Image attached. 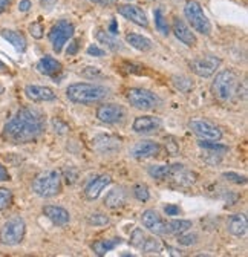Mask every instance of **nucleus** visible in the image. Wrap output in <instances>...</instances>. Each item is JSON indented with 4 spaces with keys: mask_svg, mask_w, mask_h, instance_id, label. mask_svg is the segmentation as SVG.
<instances>
[{
    "mask_svg": "<svg viewBox=\"0 0 248 257\" xmlns=\"http://www.w3.org/2000/svg\"><path fill=\"white\" fill-rule=\"evenodd\" d=\"M40 2L43 4V5H52L55 0H40Z\"/></svg>",
    "mask_w": 248,
    "mask_h": 257,
    "instance_id": "603ef678",
    "label": "nucleus"
},
{
    "mask_svg": "<svg viewBox=\"0 0 248 257\" xmlns=\"http://www.w3.org/2000/svg\"><path fill=\"white\" fill-rule=\"evenodd\" d=\"M118 13L124 19L131 20L132 23H135L138 26H143V28L149 26V20H147L146 13L137 5H121V7H118Z\"/></svg>",
    "mask_w": 248,
    "mask_h": 257,
    "instance_id": "dca6fc26",
    "label": "nucleus"
},
{
    "mask_svg": "<svg viewBox=\"0 0 248 257\" xmlns=\"http://www.w3.org/2000/svg\"><path fill=\"white\" fill-rule=\"evenodd\" d=\"M121 243V239H109V240H97L94 245H92V249L97 255H104L106 252H109L110 249H113L116 245Z\"/></svg>",
    "mask_w": 248,
    "mask_h": 257,
    "instance_id": "c85d7f7f",
    "label": "nucleus"
},
{
    "mask_svg": "<svg viewBox=\"0 0 248 257\" xmlns=\"http://www.w3.org/2000/svg\"><path fill=\"white\" fill-rule=\"evenodd\" d=\"M164 211L167 213V216H176V214H179V207L178 205H167L166 208H164Z\"/></svg>",
    "mask_w": 248,
    "mask_h": 257,
    "instance_id": "37998d69",
    "label": "nucleus"
},
{
    "mask_svg": "<svg viewBox=\"0 0 248 257\" xmlns=\"http://www.w3.org/2000/svg\"><path fill=\"white\" fill-rule=\"evenodd\" d=\"M160 152H161V146L158 143L141 141L132 149V156L137 159H146V158H152V156L160 155Z\"/></svg>",
    "mask_w": 248,
    "mask_h": 257,
    "instance_id": "a211bd4d",
    "label": "nucleus"
},
{
    "mask_svg": "<svg viewBox=\"0 0 248 257\" xmlns=\"http://www.w3.org/2000/svg\"><path fill=\"white\" fill-rule=\"evenodd\" d=\"M190 228H192V222L185 219H173L167 223V231L176 236L182 233H189Z\"/></svg>",
    "mask_w": 248,
    "mask_h": 257,
    "instance_id": "cd10ccee",
    "label": "nucleus"
},
{
    "mask_svg": "<svg viewBox=\"0 0 248 257\" xmlns=\"http://www.w3.org/2000/svg\"><path fill=\"white\" fill-rule=\"evenodd\" d=\"M221 63H222L221 58L216 57V55H202V57L192 60L189 63V66H190L192 72L196 74L198 77L208 78L216 72V69L221 66Z\"/></svg>",
    "mask_w": 248,
    "mask_h": 257,
    "instance_id": "1a4fd4ad",
    "label": "nucleus"
},
{
    "mask_svg": "<svg viewBox=\"0 0 248 257\" xmlns=\"http://www.w3.org/2000/svg\"><path fill=\"white\" fill-rule=\"evenodd\" d=\"M146 236H144V233L141 231V230H135L134 231V234H132V237H131V243L134 245V246H137V248H141L143 246V243L146 242Z\"/></svg>",
    "mask_w": 248,
    "mask_h": 257,
    "instance_id": "e433bc0d",
    "label": "nucleus"
},
{
    "mask_svg": "<svg viewBox=\"0 0 248 257\" xmlns=\"http://www.w3.org/2000/svg\"><path fill=\"white\" fill-rule=\"evenodd\" d=\"M94 146L101 153H113V152L119 150V141L113 137H109V135H106V137L103 135V137L95 138Z\"/></svg>",
    "mask_w": 248,
    "mask_h": 257,
    "instance_id": "5701e85b",
    "label": "nucleus"
},
{
    "mask_svg": "<svg viewBox=\"0 0 248 257\" xmlns=\"http://www.w3.org/2000/svg\"><path fill=\"white\" fill-rule=\"evenodd\" d=\"M37 69L40 74L48 75V77H55L58 72H61V63L52 57H43L37 63Z\"/></svg>",
    "mask_w": 248,
    "mask_h": 257,
    "instance_id": "4be33fe9",
    "label": "nucleus"
},
{
    "mask_svg": "<svg viewBox=\"0 0 248 257\" xmlns=\"http://www.w3.org/2000/svg\"><path fill=\"white\" fill-rule=\"evenodd\" d=\"M45 131V116L34 107H22L11 118L5 128L4 138L13 144H26L37 140Z\"/></svg>",
    "mask_w": 248,
    "mask_h": 257,
    "instance_id": "f257e3e1",
    "label": "nucleus"
},
{
    "mask_svg": "<svg viewBox=\"0 0 248 257\" xmlns=\"http://www.w3.org/2000/svg\"><path fill=\"white\" fill-rule=\"evenodd\" d=\"M104 204L106 207L109 208H119L126 204V191H124L122 187H118V188H113L107 193V196L104 199Z\"/></svg>",
    "mask_w": 248,
    "mask_h": 257,
    "instance_id": "b1692460",
    "label": "nucleus"
},
{
    "mask_svg": "<svg viewBox=\"0 0 248 257\" xmlns=\"http://www.w3.org/2000/svg\"><path fill=\"white\" fill-rule=\"evenodd\" d=\"M90 2H94L97 5H103V7H109V5L115 4L116 0H90Z\"/></svg>",
    "mask_w": 248,
    "mask_h": 257,
    "instance_id": "de8ad7c7",
    "label": "nucleus"
},
{
    "mask_svg": "<svg viewBox=\"0 0 248 257\" xmlns=\"http://www.w3.org/2000/svg\"><path fill=\"white\" fill-rule=\"evenodd\" d=\"M0 92H2V86H0Z\"/></svg>",
    "mask_w": 248,
    "mask_h": 257,
    "instance_id": "5fc2aeb1",
    "label": "nucleus"
},
{
    "mask_svg": "<svg viewBox=\"0 0 248 257\" xmlns=\"http://www.w3.org/2000/svg\"><path fill=\"white\" fill-rule=\"evenodd\" d=\"M126 42L132 46V48H135V49H138V51H143V52H147V51H150L152 49V42L147 39V37H143V36H140V34H128L126 36Z\"/></svg>",
    "mask_w": 248,
    "mask_h": 257,
    "instance_id": "bb28decb",
    "label": "nucleus"
},
{
    "mask_svg": "<svg viewBox=\"0 0 248 257\" xmlns=\"http://www.w3.org/2000/svg\"><path fill=\"white\" fill-rule=\"evenodd\" d=\"M224 178L227 181H231V182H236V184H245L246 182V178L245 176H240V175H236V173H224Z\"/></svg>",
    "mask_w": 248,
    "mask_h": 257,
    "instance_id": "a19ab883",
    "label": "nucleus"
},
{
    "mask_svg": "<svg viewBox=\"0 0 248 257\" xmlns=\"http://www.w3.org/2000/svg\"><path fill=\"white\" fill-rule=\"evenodd\" d=\"M74 29H75L74 25L68 20H60L51 28L49 42L55 52H61V49L68 43V40L74 36Z\"/></svg>",
    "mask_w": 248,
    "mask_h": 257,
    "instance_id": "6e6552de",
    "label": "nucleus"
},
{
    "mask_svg": "<svg viewBox=\"0 0 248 257\" xmlns=\"http://www.w3.org/2000/svg\"><path fill=\"white\" fill-rule=\"evenodd\" d=\"M189 127L192 128V132L199 137V140L205 141H219L222 138V132L219 127H216L210 121L205 119H193L190 121Z\"/></svg>",
    "mask_w": 248,
    "mask_h": 257,
    "instance_id": "9d476101",
    "label": "nucleus"
},
{
    "mask_svg": "<svg viewBox=\"0 0 248 257\" xmlns=\"http://www.w3.org/2000/svg\"><path fill=\"white\" fill-rule=\"evenodd\" d=\"M33 190L40 198H52L61 191V175L55 170H48L36 176Z\"/></svg>",
    "mask_w": 248,
    "mask_h": 257,
    "instance_id": "20e7f679",
    "label": "nucleus"
},
{
    "mask_svg": "<svg viewBox=\"0 0 248 257\" xmlns=\"http://www.w3.org/2000/svg\"><path fill=\"white\" fill-rule=\"evenodd\" d=\"M0 181H10V173L2 164H0Z\"/></svg>",
    "mask_w": 248,
    "mask_h": 257,
    "instance_id": "49530a36",
    "label": "nucleus"
},
{
    "mask_svg": "<svg viewBox=\"0 0 248 257\" xmlns=\"http://www.w3.org/2000/svg\"><path fill=\"white\" fill-rule=\"evenodd\" d=\"M109 32H110V34H113V36L118 32V26H116V22H115V20H112V23H110V31H109Z\"/></svg>",
    "mask_w": 248,
    "mask_h": 257,
    "instance_id": "8fccbe9b",
    "label": "nucleus"
},
{
    "mask_svg": "<svg viewBox=\"0 0 248 257\" xmlns=\"http://www.w3.org/2000/svg\"><path fill=\"white\" fill-rule=\"evenodd\" d=\"M110 220L106 214H101V213H95V214H90L87 216V223L89 225H94V227H104L107 225Z\"/></svg>",
    "mask_w": 248,
    "mask_h": 257,
    "instance_id": "473e14b6",
    "label": "nucleus"
},
{
    "mask_svg": "<svg viewBox=\"0 0 248 257\" xmlns=\"http://www.w3.org/2000/svg\"><path fill=\"white\" fill-rule=\"evenodd\" d=\"M134 195H135V198H137L138 201H141V202H146V201H149V198H150L149 188H147V185H144V184L135 185V188H134Z\"/></svg>",
    "mask_w": 248,
    "mask_h": 257,
    "instance_id": "f704fd0d",
    "label": "nucleus"
},
{
    "mask_svg": "<svg viewBox=\"0 0 248 257\" xmlns=\"http://www.w3.org/2000/svg\"><path fill=\"white\" fill-rule=\"evenodd\" d=\"M68 98L77 104H95L103 101L109 95V90L100 84L90 83H74L66 89Z\"/></svg>",
    "mask_w": 248,
    "mask_h": 257,
    "instance_id": "f03ea898",
    "label": "nucleus"
},
{
    "mask_svg": "<svg viewBox=\"0 0 248 257\" xmlns=\"http://www.w3.org/2000/svg\"><path fill=\"white\" fill-rule=\"evenodd\" d=\"M26 233V223L22 217H11L4 223L2 230H0V243L7 246H16L22 243Z\"/></svg>",
    "mask_w": 248,
    "mask_h": 257,
    "instance_id": "39448f33",
    "label": "nucleus"
},
{
    "mask_svg": "<svg viewBox=\"0 0 248 257\" xmlns=\"http://www.w3.org/2000/svg\"><path fill=\"white\" fill-rule=\"evenodd\" d=\"M199 147H202L204 150H208V152H218V153H225L228 150L227 146H222L218 141H205V140L199 141Z\"/></svg>",
    "mask_w": 248,
    "mask_h": 257,
    "instance_id": "7c9ffc66",
    "label": "nucleus"
},
{
    "mask_svg": "<svg viewBox=\"0 0 248 257\" xmlns=\"http://www.w3.org/2000/svg\"><path fill=\"white\" fill-rule=\"evenodd\" d=\"M227 228L228 231L236 236V237H242L245 236L246 233V228H248V222H246V217L245 214H233L228 222H227Z\"/></svg>",
    "mask_w": 248,
    "mask_h": 257,
    "instance_id": "412c9836",
    "label": "nucleus"
},
{
    "mask_svg": "<svg viewBox=\"0 0 248 257\" xmlns=\"http://www.w3.org/2000/svg\"><path fill=\"white\" fill-rule=\"evenodd\" d=\"M10 2H11V0H0V13H2L10 5Z\"/></svg>",
    "mask_w": 248,
    "mask_h": 257,
    "instance_id": "3c124183",
    "label": "nucleus"
},
{
    "mask_svg": "<svg viewBox=\"0 0 248 257\" xmlns=\"http://www.w3.org/2000/svg\"><path fill=\"white\" fill-rule=\"evenodd\" d=\"M19 10L22 13H28L31 10V2H29V0H22V2L19 4Z\"/></svg>",
    "mask_w": 248,
    "mask_h": 257,
    "instance_id": "a18cd8bd",
    "label": "nucleus"
},
{
    "mask_svg": "<svg viewBox=\"0 0 248 257\" xmlns=\"http://www.w3.org/2000/svg\"><path fill=\"white\" fill-rule=\"evenodd\" d=\"M25 95L31 101L42 103V101H52L57 98L55 92L51 87L46 86H37V84H29L25 87Z\"/></svg>",
    "mask_w": 248,
    "mask_h": 257,
    "instance_id": "2eb2a0df",
    "label": "nucleus"
},
{
    "mask_svg": "<svg viewBox=\"0 0 248 257\" xmlns=\"http://www.w3.org/2000/svg\"><path fill=\"white\" fill-rule=\"evenodd\" d=\"M155 25H157V28H158V31L161 32V34H164V36L169 34V29H170V28H169L167 20L164 19L161 10H157V11H155Z\"/></svg>",
    "mask_w": 248,
    "mask_h": 257,
    "instance_id": "2f4dec72",
    "label": "nucleus"
},
{
    "mask_svg": "<svg viewBox=\"0 0 248 257\" xmlns=\"http://www.w3.org/2000/svg\"><path fill=\"white\" fill-rule=\"evenodd\" d=\"M0 71H7V64L4 61H0Z\"/></svg>",
    "mask_w": 248,
    "mask_h": 257,
    "instance_id": "864d4df0",
    "label": "nucleus"
},
{
    "mask_svg": "<svg viewBox=\"0 0 248 257\" xmlns=\"http://www.w3.org/2000/svg\"><path fill=\"white\" fill-rule=\"evenodd\" d=\"M172 31H173V34H175V37L179 40V42H182L185 46H189V48H193V46H196V36L192 32V29L185 25L181 19H178V17H175L173 19V22H172Z\"/></svg>",
    "mask_w": 248,
    "mask_h": 257,
    "instance_id": "4468645a",
    "label": "nucleus"
},
{
    "mask_svg": "<svg viewBox=\"0 0 248 257\" xmlns=\"http://www.w3.org/2000/svg\"><path fill=\"white\" fill-rule=\"evenodd\" d=\"M161 124H163L161 119L157 118V116L143 115V116H138L134 121V131L137 134H152V132L160 131Z\"/></svg>",
    "mask_w": 248,
    "mask_h": 257,
    "instance_id": "f3484780",
    "label": "nucleus"
},
{
    "mask_svg": "<svg viewBox=\"0 0 248 257\" xmlns=\"http://www.w3.org/2000/svg\"><path fill=\"white\" fill-rule=\"evenodd\" d=\"M87 54L89 55H94V57H103L104 55V51L101 48H98L97 45H90L87 48Z\"/></svg>",
    "mask_w": 248,
    "mask_h": 257,
    "instance_id": "79ce46f5",
    "label": "nucleus"
},
{
    "mask_svg": "<svg viewBox=\"0 0 248 257\" xmlns=\"http://www.w3.org/2000/svg\"><path fill=\"white\" fill-rule=\"evenodd\" d=\"M184 14L185 19L189 20V23L192 25V28L199 32L202 36H210L211 34V25L210 20L207 19V16L204 14L201 5L195 0H189L184 7Z\"/></svg>",
    "mask_w": 248,
    "mask_h": 257,
    "instance_id": "423d86ee",
    "label": "nucleus"
},
{
    "mask_svg": "<svg viewBox=\"0 0 248 257\" xmlns=\"http://www.w3.org/2000/svg\"><path fill=\"white\" fill-rule=\"evenodd\" d=\"M83 74L86 77H97V75H100V69L98 68H86Z\"/></svg>",
    "mask_w": 248,
    "mask_h": 257,
    "instance_id": "c03bdc74",
    "label": "nucleus"
},
{
    "mask_svg": "<svg viewBox=\"0 0 248 257\" xmlns=\"http://www.w3.org/2000/svg\"><path fill=\"white\" fill-rule=\"evenodd\" d=\"M109 184H110V176H107V175H101V176L94 178V179H92V181L87 184V187H86V190H84L86 198H87L89 201L97 199V198L101 195V191L104 190V187L109 185Z\"/></svg>",
    "mask_w": 248,
    "mask_h": 257,
    "instance_id": "6ab92c4d",
    "label": "nucleus"
},
{
    "mask_svg": "<svg viewBox=\"0 0 248 257\" xmlns=\"http://www.w3.org/2000/svg\"><path fill=\"white\" fill-rule=\"evenodd\" d=\"M97 118L106 124H118L126 118V110L118 104H103L97 109Z\"/></svg>",
    "mask_w": 248,
    "mask_h": 257,
    "instance_id": "9b49d317",
    "label": "nucleus"
},
{
    "mask_svg": "<svg viewBox=\"0 0 248 257\" xmlns=\"http://www.w3.org/2000/svg\"><path fill=\"white\" fill-rule=\"evenodd\" d=\"M128 101L131 106L140 110H153L155 107H158L161 100L157 93H153L152 90L141 89V87H134L128 90Z\"/></svg>",
    "mask_w": 248,
    "mask_h": 257,
    "instance_id": "0eeeda50",
    "label": "nucleus"
},
{
    "mask_svg": "<svg viewBox=\"0 0 248 257\" xmlns=\"http://www.w3.org/2000/svg\"><path fill=\"white\" fill-rule=\"evenodd\" d=\"M196 239H198L196 234H185V233L178 234V242L181 245H193L196 242Z\"/></svg>",
    "mask_w": 248,
    "mask_h": 257,
    "instance_id": "58836bf2",
    "label": "nucleus"
},
{
    "mask_svg": "<svg viewBox=\"0 0 248 257\" xmlns=\"http://www.w3.org/2000/svg\"><path fill=\"white\" fill-rule=\"evenodd\" d=\"M173 83L182 92H187V90H190L193 87V83L187 77H173Z\"/></svg>",
    "mask_w": 248,
    "mask_h": 257,
    "instance_id": "c9c22d12",
    "label": "nucleus"
},
{
    "mask_svg": "<svg viewBox=\"0 0 248 257\" xmlns=\"http://www.w3.org/2000/svg\"><path fill=\"white\" fill-rule=\"evenodd\" d=\"M143 225L152 231L153 234H158V236H164L167 234V222L163 220V217L155 211V210H146L141 216Z\"/></svg>",
    "mask_w": 248,
    "mask_h": 257,
    "instance_id": "f8f14e48",
    "label": "nucleus"
},
{
    "mask_svg": "<svg viewBox=\"0 0 248 257\" xmlns=\"http://www.w3.org/2000/svg\"><path fill=\"white\" fill-rule=\"evenodd\" d=\"M77 49H78V42L74 40V42L71 43V46L68 48V55H74V54L77 52Z\"/></svg>",
    "mask_w": 248,
    "mask_h": 257,
    "instance_id": "09e8293b",
    "label": "nucleus"
},
{
    "mask_svg": "<svg viewBox=\"0 0 248 257\" xmlns=\"http://www.w3.org/2000/svg\"><path fill=\"white\" fill-rule=\"evenodd\" d=\"M167 179H170L172 182H175L181 187H189L196 182V173L187 170L181 164H175V166H170Z\"/></svg>",
    "mask_w": 248,
    "mask_h": 257,
    "instance_id": "ddd939ff",
    "label": "nucleus"
},
{
    "mask_svg": "<svg viewBox=\"0 0 248 257\" xmlns=\"http://www.w3.org/2000/svg\"><path fill=\"white\" fill-rule=\"evenodd\" d=\"M239 86L237 74L231 69H224L216 75L211 84V93L221 101H228L233 98Z\"/></svg>",
    "mask_w": 248,
    "mask_h": 257,
    "instance_id": "7ed1b4c3",
    "label": "nucleus"
},
{
    "mask_svg": "<svg viewBox=\"0 0 248 257\" xmlns=\"http://www.w3.org/2000/svg\"><path fill=\"white\" fill-rule=\"evenodd\" d=\"M143 251L146 252H152V251H160V243L157 240H152V239H146V242L141 246Z\"/></svg>",
    "mask_w": 248,
    "mask_h": 257,
    "instance_id": "ea45409f",
    "label": "nucleus"
},
{
    "mask_svg": "<svg viewBox=\"0 0 248 257\" xmlns=\"http://www.w3.org/2000/svg\"><path fill=\"white\" fill-rule=\"evenodd\" d=\"M0 36H2L5 40H8L17 51L23 52L26 49V40H25V37L20 34V32L11 31V29H4L2 32H0Z\"/></svg>",
    "mask_w": 248,
    "mask_h": 257,
    "instance_id": "a878e982",
    "label": "nucleus"
},
{
    "mask_svg": "<svg viewBox=\"0 0 248 257\" xmlns=\"http://www.w3.org/2000/svg\"><path fill=\"white\" fill-rule=\"evenodd\" d=\"M95 37H97V40H98L101 45H106V48H109L110 51H113V52L122 51V45L119 43L118 39H115L113 34H110V32H106V31H103V29H97Z\"/></svg>",
    "mask_w": 248,
    "mask_h": 257,
    "instance_id": "393cba45",
    "label": "nucleus"
},
{
    "mask_svg": "<svg viewBox=\"0 0 248 257\" xmlns=\"http://www.w3.org/2000/svg\"><path fill=\"white\" fill-rule=\"evenodd\" d=\"M43 213L45 216L54 223V225H58V227H63V225L69 223V213L61 208V207H55V205H46L43 207Z\"/></svg>",
    "mask_w": 248,
    "mask_h": 257,
    "instance_id": "aec40b11",
    "label": "nucleus"
},
{
    "mask_svg": "<svg viewBox=\"0 0 248 257\" xmlns=\"http://www.w3.org/2000/svg\"><path fill=\"white\" fill-rule=\"evenodd\" d=\"M169 169H170V166H150L149 167V175L152 178H155V179L164 181V179H167Z\"/></svg>",
    "mask_w": 248,
    "mask_h": 257,
    "instance_id": "c756f323",
    "label": "nucleus"
},
{
    "mask_svg": "<svg viewBox=\"0 0 248 257\" xmlns=\"http://www.w3.org/2000/svg\"><path fill=\"white\" fill-rule=\"evenodd\" d=\"M29 32L34 39H42L43 37V25L40 22H34L33 25H29Z\"/></svg>",
    "mask_w": 248,
    "mask_h": 257,
    "instance_id": "4c0bfd02",
    "label": "nucleus"
},
{
    "mask_svg": "<svg viewBox=\"0 0 248 257\" xmlns=\"http://www.w3.org/2000/svg\"><path fill=\"white\" fill-rule=\"evenodd\" d=\"M13 202V193L8 188H0V211L7 210Z\"/></svg>",
    "mask_w": 248,
    "mask_h": 257,
    "instance_id": "72a5a7b5",
    "label": "nucleus"
}]
</instances>
